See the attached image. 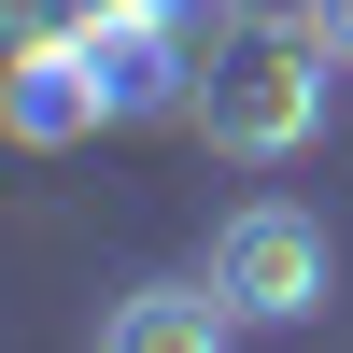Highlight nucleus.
Masks as SVG:
<instances>
[{"label":"nucleus","instance_id":"obj_7","mask_svg":"<svg viewBox=\"0 0 353 353\" xmlns=\"http://www.w3.org/2000/svg\"><path fill=\"white\" fill-rule=\"evenodd\" d=\"M85 14H99V0H0V57H28V43H71Z\"/></svg>","mask_w":353,"mask_h":353},{"label":"nucleus","instance_id":"obj_1","mask_svg":"<svg viewBox=\"0 0 353 353\" xmlns=\"http://www.w3.org/2000/svg\"><path fill=\"white\" fill-rule=\"evenodd\" d=\"M325 71H339V57L311 43V28H241V43H212L184 128L212 141V156H241V170H283V156L325 141Z\"/></svg>","mask_w":353,"mask_h":353},{"label":"nucleus","instance_id":"obj_3","mask_svg":"<svg viewBox=\"0 0 353 353\" xmlns=\"http://www.w3.org/2000/svg\"><path fill=\"white\" fill-rule=\"evenodd\" d=\"M71 43H85V71H99V128L198 113V71H212V43H184V28H156V14H85Z\"/></svg>","mask_w":353,"mask_h":353},{"label":"nucleus","instance_id":"obj_4","mask_svg":"<svg viewBox=\"0 0 353 353\" xmlns=\"http://www.w3.org/2000/svg\"><path fill=\"white\" fill-rule=\"evenodd\" d=\"M99 128V71H85V43H28L14 71H0V141L14 156H57V141Z\"/></svg>","mask_w":353,"mask_h":353},{"label":"nucleus","instance_id":"obj_6","mask_svg":"<svg viewBox=\"0 0 353 353\" xmlns=\"http://www.w3.org/2000/svg\"><path fill=\"white\" fill-rule=\"evenodd\" d=\"M99 14H156V28H184V43H241L254 0H99Z\"/></svg>","mask_w":353,"mask_h":353},{"label":"nucleus","instance_id":"obj_2","mask_svg":"<svg viewBox=\"0 0 353 353\" xmlns=\"http://www.w3.org/2000/svg\"><path fill=\"white\" fill-rule=\"evenodd\" d=\"M212 297L241 311V325H325V297H339L325 212H297V198H241V212L212 226Z\"/></svg>","mask_w":353,"mask_h":353},{"label":"nucleus","instance_id":"obj_8","mask_svg":"<svg viewBox=\"0 0 353 353\" xmlns=\"http://www.w3.org/2000/svg\"><path fill=\"white\" fill-rule=\"evenodd\" d=\"M297 28H311V43L339 57V71H353V0H297Z\"/></svg>","mask_w":353,"mask_h":353},{"label":"nucleus","instance_id":"obj_5","mask_svg":"<svg viewBox=\"0 0 353 353\" xmlns=\"http://www.w3.org/2000/svg\"><path fill=\"white\" fill-rule=\"evenodd\" d=\"M99 353H241V311L212 297V269L198 283H128L99 311Z\"/></svg>","mask_w":353,"mask_h":353}]
</instances>
